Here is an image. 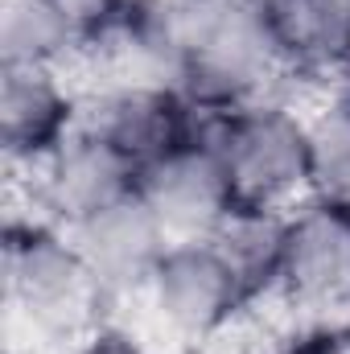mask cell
<instances>
[{"mask_svg": "<svg viewBox=\"0 0 350 354\" xmlns=\"http://www.w3.org/2000/svg\"><path fill=\"white\" fill-rule=\"evenodd\" d=\"M140 297L153 305L157 322L181 342L219 338L235 322V313L252 301L235 268L210 239L169 243Z\"/></svg>", "mask_w": 350, "mask_h": 354, "instance_id": "obj_3", "label": "cell"}, {"mask_svg": "<svg viewBox=\"0 0 350 354\" xmlns=\"http://www.w3.org/2000/svg\"><path fill=\"white\" fill-rule=\"evenodd\" d=\"M91 280L103 301L116 297H140L149 276L157 272L161 256L169 252V231L153 214V206L132 189L128 198L87 214L83 223L66 227Z\"/></svg>", "mask_w": 350, "mask_h": 354, "instance_id": "obj_6", "label": "cell"}, {"mask_svg": "<svg viewBox=\"0 0 350 354\" xmlns=\"http://www.w3.org/2000/svg\"><path fill=\"white\" fill-rule=\"evenodd\" d=\"M79 354H153V351L140 346L136 338L120 334V330H99V334H91L87 342H83V351Z\"/></svg>", "mask_w": 350, "mask_h": 354, "instance_id": "obj_16", "label": "cell"}, {"mask_svg": "<svg viewBox=\"0 0 350 354\" xmlns=\"http://www.w3.org/2000/svg\"><path fill=\"white\" fill-rule=\"evenodd\" d=\"M79 107L62 71L54 66H17L0 62V145L17 165H37L50 149H58L79 124Z\"/></svg>", "mask_w": 350, "mask_h": 354, "instance_id": "obj_8", "label": "cell"}, {"mask_svg": "<svg viewBox=\"0 0 350 354\" xmlns=\"http://www.w3.org/2000/svg\"><path fill=\"white\" fill-rule=\"evenodd\" d=\"M136 194L153 206V214L161 218V227L169 231L174 243L210 239L219 231V223L235 210L227 169L206 132H190L174 149H165L161 157L140 165Z\"/></svg>", "mask_w": 350, "mask_h": 354, "instance_id": "obj_5", "label": "cell"}, {"mask_svg": "<svg viewBox=\"0 0 350 354\" xmlns=\"http://www.w3.org/2000/svg\"><path fill=\"white\" fill-rule=\"evenodd\" d=\"M280 292L301 309H350V206L305 198L288 210Z\"/></svg>", "mask_w": 350, "mask_h": 354, "instance_id": "obj_7", "label": "cell"}, {"mask_svg": "<svg viewBox=\"0 0 350 354\" xmlns=\"http://www.w3.org/2000/svg\"><path fill=\"white\" fill-rule=\"evenodd\" d=\"M276 354H350V334H338V330L305 334V338H293L288 346H280Z\"/></svg>", "mask_w": 350, "mask_h": 354, "instance_id": "obj_15", "label": "cell"}, {"mask_svg": "<svg viewBox=\"0 0 350 354\" xmlns=\"http://www.w3.org/2000/svg\"><path fill=\"white\" fill-rule=\"evenodd\" d=\"M4 297L37 330H79L103 301L66 227L29 218L4 239Z\"/></svg>", "mask_w": 350, "mask_h": 354, "instance_id": "obj_2", "label": "cell"}, {"mask_svg": "<svg viewBox=\"0 0 350 354\" xmlns=\"http://www.w3.org/2000/svg\"><path fill=\"white\" fill-rule=\"evenodd\" d=\"M194 107L169 87H149V83H116L107 79L103 87L79 107V120L107 136L116 149H124L136 165H149L177 140H185Z\"/></svg>", "mask_w": 350, "mask_h": 354, "instance_id": "obj_9", "label": "cell"}, {"mask_svg": "<svg viewBox=\"0 0 350 354\" xmlns=\"http://www.w3.org/2000/svg\"><path fill=\"white\" fill-rule=\"evenodd\" d=\"M227 169L235 206L293 210L309 198V120L280 99L219 111L206 128Z\"/></svg>", "mask_w": 350, "mask_h": 354, "instance_id": "obj_1", "label": "cell"}, {"mask_svg": "<svg viewBox=\"0 0 350 354\" xmlns=\"http://www.w3.org/2000/svg\"><path fill=\"white\" fill-rule=\"evenodd\" d=\"M83 33L50 0H0V58L17 66H54L83 50Z\"/></svg>", "mask_w": 350, "mask_h": 354, "instance_id": "obj_12", "label": "cell"}, {"mask_svg": "<svg viewBox=\"0 0 350 354\" xmlns=\"http://www.w3.org/2000/svg\"><path fill=\"white\" fill-rule=\"evenodd\" d=\"M50 4L83 33L87 46H99L132 8V0H50Z\"/></svg>", "mask_w": 350, "mask_h": 354, "instance_id": "obj_14", "label": "cell"}, {"mask_svg": "<svg viewBox=\"0 0 350 354\" xmlns=\"http://www.w3.org/2000/svg\"><path fill=\"white\" fill-rule=\"evenodd\" d=\"M309 198L350 206V91L309 115Z\"/></svg>", "mask_w": 350, "mask_h": 354, "instance_id": "obj_13", "label": "cell"}, {"mask_svg": "<svg viewBox=\"0 0 350 354\" xmlns=\"http://www.w3.org/2000/svg\"><path fill=\"white\" fill-rule=\"evenodd\" d=\"M210 243L227 256L235 268L239 284L256 301L260 292H280V272H284V243H288V210H268V206H235Z\"/></svg>", "mask_w": 350, "mask_h": 354, "instance_id": "obj_11", "label": "cell"}, {"mask_svg": "<svg viewBox=\"0 0 350 354\" xmlns=\"http://www.w3.org/2000/svg\"><path fill=\"white\" fill-rule=\"evenodd\" d=\"M342 4H347V8H350V0H342Z\"/></svg>", "mask_w": 350, "mask_h": 354, "instance_id": "obj_17", "label": "cell"}, {"mask_svg": "<svg viewBox=\"0 0 350 354\" xmlns=\"http://www.w3.org/2000/svg\"><path fill=\"white\" fill-rule=\"evenodd\" d=\"M136 181H140V165L79 120L71 136L33 165V202L42 218L58 227H75L87 214L128 198Z\"/></svg>", "mask_w": 350, "mask_h": 354, "instance_id": "obj_4", "label": "cell"}, {"mask_svg": "<svg viewBox=\"0 0 350 354\" xmlns=\"http://www.w3.org/2000/svg\"><path fill=\"white\" fill-rule=\"evenodd\" d=\"M284 75H338L350 66V8L342 0H252Z\"/></svg>", "mask_w": 350, "mask_h": 354, "instance_id": "obj_10", "label": "cell"}]
</instances>
